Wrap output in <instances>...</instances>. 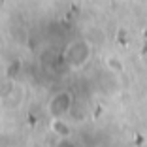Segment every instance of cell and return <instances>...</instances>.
Wrapping results in <instances>:
<instances>
[{"mask_svg":"<svg viewBox=\"0 0 147 147\" xmlns=\"http://www.w3.org/2000/svg\"><path fill=\"white\" fill-rule=\"evenodd\" d=\"M72 106V96L68 91H61L49 98L47 102V113L51 117H64V113L70 109Z\"/></svg>","mask_w":147,"mask_h":147,"instance_id":"6da1fadb","label":"cell"},{"mask_svg":"<svg viewBox=\"0 0 147 147\" xmlns=\"http://www.w3.org/2000/svg\"><path fill=\"white\" fill-rule=\"evenodd\" d=\"M49 128H51V132L55 136H59V138H68L70 136V126L62 117H51Z\"/></svg>","mask_w":147,"mask_h":147,"instance_id":"7a4b0ae2","label":"cell"}]
</instances>
